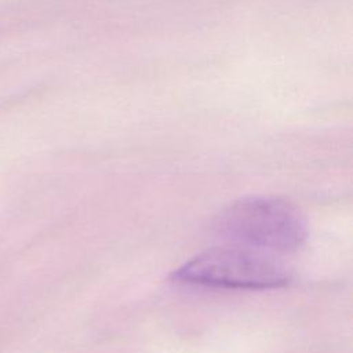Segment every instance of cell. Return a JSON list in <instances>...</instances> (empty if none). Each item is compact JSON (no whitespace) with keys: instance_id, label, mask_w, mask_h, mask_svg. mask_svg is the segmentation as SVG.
Listing matches in <instances>:
<instances>
[{"instance_id":"obj_2","label":"cell","mask_w":353,"mask_h":353,"mask_svg":"<svg viewBox=\"0 0 353 353\" xmlns=\"http://www.w3.org/2000/svg\"><path fill=\"white\" fill-rule=\"evenodd\" d=\"M172 279L214 288L273 290L285 287L291 273L269 252L228 243L194 255L174 270Z\"/></svg>"},{"instance_id":"obj_1","label":"cell","mask_w":353,"mask_h":353,"mask_svg":"<svg viewBox=\"0 0 353 353\" xmlns=\"http://www.w3.org/2000/svg\"><path fill=\"white\" fill-rule=\"evenodd\" d=\"M215 229L228 243L265 252H291L303 245L307 226L298 208L280 197L240 199L216 216Z\"/></svg>"}]
</instances>
